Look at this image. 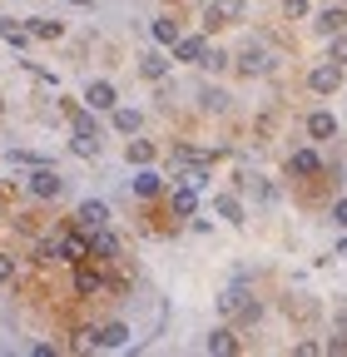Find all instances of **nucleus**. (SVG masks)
Returning <instances> with one entry per match:
<instances>
[{
    "label": "nucleus",
    "instance_id": "f257e3e1",
    "mask_svg": "<svg viewBox=\"0 0 347 357\" xmlns=\"http://www.w3.org/2000/svg\"><path fill=\"white\" fill-rule=\"evenodd\" d=\"M90 347H100V352H114V347H129V323H105V328H84L79 333Z\"/></svg>",
    "mask_w": 347,
    "mask_h": 357
},
{
    "label": "nucleus",
    "instance_id": "f03ea898",
    "mask_svg": "<svg viewBox=\"0 0 347 357\" xmlns=\"http://www.w3.org/2000/svg\"><path fill=\"white\" fill-rule=\"evenodd\" d=\"M25 189H30L35 199H60V194H65V178H60L50 164H35L30 178H25Z\"/></svg>",
    "mask_w": 347,
    "mask_h": 357
},
{
    "label": "nucleus",
    "instance_id": "7ed1b4c3",
    "mask_svg": "<svg viewBox=\"0 0 347 357\" xmlns=\"http://www.w3.org/2000/svg\"><path fill=\"white\" fill-rule=\"evenodd\" d=\"M105 223H109V204H100V199H84V204L75 208V229H84V234L105 229Z\"/></svg>",
    "mask_w": 347,
    "mask_h": 357
},
{
    "label": "nucleus",
    "instance_id": "20e7f679",
    "mask_svg": "<svg viewBox=\"0 0 347 357\" xmlns=\"http://www.w3.org/2000/svg\"><path fill=\"white\" fill-rule=\"evenodd\" d=\"M308 89H313V95H337V89H342V65H337V60L318 65V70L308 75Z\"/></svg>",
    "mask_w": 347,
    "mask_h": 357
},
{
    "label": "nucleus",
    "instance_id": "39448f33",
    "mask_svg": "<svg viewBox=\"0 0 347 357\" xmlns=\"http://www.w3.org/2000/svg\"><path fill=\"white\" fill-rule=\"evenodd\" d=\"M238 15H243V0H213V6L203 10V25L219 30V25H233Z\"/></svg>",
    "mask_w": 347,
    "mask_h": 357
},
{
    "label": "nucleus",
    "instance_id": "423d86ee",
    "mask_svg": "<svg viewBox=\"0 0 347 357\" xmlns=\"http://www.w3.org/2000/svg\"><path fill=\"white\" fill-rule=\"evenodd\" d=\"M288 174H293V178H318V174H323V154H318V149H298V154L288 159Z\"/></svg>",
    "mask_w": 347,
    "mask_h": 357
},
{
    "label": "nucleus",
    "instance_id": "0eeeda50",
    "mask_svg": "<svg viewBox=\"0 0 347 357\" xmlns=\"http://www.w3.org/2000/svg\"><path fill=\"white\" fill-rule=\"evenodd\" d=\"M203 50H208L203 35H179V40H174V60H179V65H199Z\"/></svg>",
    "mask_w": 347,
    "mask_h": 357
},
{
    "label": "nucleus",
    "instance_id": "6e6552de",
    "mask_svg": "<svg viewBox=\"0 0 347 357\" xmlns=\"http://www.w3.org/2000/svg\"><path fill=\"white\" fill-rule=\"evenodd\" d=\"M84 258H90V238H84V229L75 234H60V263H84Z\"/></svg>",
    "mask_w": 347,
    "mask_h": 357
},
{
    "label": "nucleus",
    "instance_id": "1a4fd4ad",
    "mask_svg": "<svg viewBox=\"0 0 347 357\" xmlns=\"http://www.w3.org/2000/svg\"><path fill=\"white\" fill-rule=\"evenodd\" d=\"M134 199H159L164 194V178H159V169H149V164H139V174H134Z\"/></svg>",
    "mask_w": 347,
    "mask_h": 357
},
{
    "label": "nucleus",
    "instance_id": "9d476101",
    "mask_svg": "<svg viewBox=\"0 0 347 357\" xmlns=\"http://www.w3.org/2000/svg\"><path fill=\"white\" fill-rule=\"evenodd\" d=\"M238 70H243V75H268V70H273V55L263 50V45H248V50L238 55Z\"/></svg>",
    "mask_w": 347,
    "mask_h": 357
},
{
    "label": "nucleus",
    "instance_id": "9b49d317",
    "mask_svg": "<svg viewBox=\"0 0 347 357\" xmlns=\"http://www.w3.org/2000/svg\"><path fill=\"white\" fill-rule=\"evenodd\" d=\"M90 258H119V234H109V223L90 234Z\"/></svg>",
    "mask_w": 347,
    "mask_h": 357
},
{
    "label": "nucleus",
    "instance_id": "f8f14e48",
    "mask_svg": "<svg viewBox=\"0 0 347 357\" xmlns=\"http://www.w3.org/2000/svg\"><path fill=\"white\" fill-rule=\"evenodd\" d=\"M100 288H105L100 268H90V263H75V293H79V298H90V293H100Z\"/></svg>",
    "mask_w": 347,
    "mask_h": 357
},
{
    "label": "nucleus",
    "instance_id": "ddd939ff",
    "mask_svg": "<svg viewBox=\"0 0 347 357\" xmlns=\"http://www.w3.org/2000/svg\"><path fill=\"white\" fill-rule=\"evenodd\" d=\"M114 100H119V95H114L109 79H95L90 89H84V105H90V109H114Z\"/></svg>",
    "mask_w": 347,
    "mask_h": 357
},
{
    "label": "nucleus",
    "instance_id": "4468645a",
    "mask_svg": "<svg viewBox=\"0 0 347 357\" xmlns=\"http://www.w3.org/2000/svg\"><path fill=\"white\" fill-rule=\"evenodd\" d=\"M203 347H208L213 357H229V352H238V337H233V328H213V333L203 337Z\"/></svg>",
    "mask_w": 347,
    "mask_h": 357
},
{
    "label": "nucleus",
    "instance_id": "2eb2a0df",
    "mask_svg": "<svg viewBox=\"0 0 347 357\" xmlns=\"http://www.w3.org/2000/svg\"><path fill=\"white\" fill-rule=\"evenodd\" d=\"M313 30H318V35H327V40H332V35H337V30H347V10H342V6H332V10H323V15H318V20H313Z\"/></svg>",
    "mask_w": 347,
    "mask_h": 357
},
{
    "label": "nucleus",
    "instance_id": "dca6fc26",
    "mask_svg": "<svg viewBox=\"0 0 347 357\" xmlns=\"http://www.w3.org/2000/svg\"><path fill=\"white\" fill-rule=\"evenodd\" d=\"M174 213H179V218H194V213H199V184L174 189Z\"/></svg>",
    "mask_w": 347,
    "mask_h": 357
},
{
    "label": "nucleus",
    "instance_id": "f3484780",
    "mask_svg": "<svg viewBox=\"0 0 347 357\" xmlns=\"http://www.w3.org/2000/svg\"><path fill=\"white\" fill-rule=\"evenodd\" d=\"M308 134H313V139H332V134H337V114L313 109V114H308Z\"/></svg>",
    "mask_w": 347,
    "mask_h": 357
},
{
    "label": "nucleus",
    "instance_id": "a211bd4d",
    "mask_svg": "<svg viewBox=\"0 0 347 357\" xmlns=\"http://www.w3.org/2000/svg\"><path fill=\"white\" fill-rule=\"evenodd\" d=\"M70 124H75V134H79V139H100V124H95L90 105H84V109H70Z\"/></svg>",
    "mask_w": 347,
    "mask_h": 357
},
{
    "label": "nucleus",
    "instance_id": "6ab92c4d",
    "mask_svg": "<svg viewBox=\"0 0 347 357\" xmlns=\"http://www.w3.org/2000/svg\"><path fill=\"white\" fill-rule=\"evenodd\" d=\"M149 35H154V45H174V40H179V20H169V15H154Z\"/></svg>",
    "mask_w": 347,
    "mask_h": 357
},
{
    "label": "nucleus",
    "instance_id": "aec40b11",
    "mask_svg": "<svg viewBox=\"0 0 347 357\" xmlns=\"http://www.w3.org/2000/svg\"><path fill=\"white\" fill-rule=\"evenodd\" d=\"M0 40H10V45H15V50H25V45H30L35 35H30V30H25L20 20H0Z\"/></svg>",
    "mask_w": 347,
    "mask_h": 357
},
{
    "label": "nucleus",
    "instance_id": "412c9836",
    "mask_svg": "<svg viewBox=\"0 0 347 357\" xmlns=\"http://www.w3.org/2000/svg\"><path fill=\"white\" fill-rule=\"evenodd\" d=\"M114 129H119V134H139V129H144V114H139V109H119V105H114Z\"/></svg>",
    "mask_w": 347,
    "mask_h": 357
},
{
    "label": "nucleus",
    "instance_id": "4be33fe9",
    "mask_svg": "<svg viewBox=\"0 0 347 357\" xmlns=\"http://www.w3.org/2000/svg\"><path fill=\"white\" fill-rule=\"evenodd\" d=\"M139 75H144V79H164V75H169V60H164L159 50H149V55L139 60Z\"/></svg>",
    "mask_w": 347,
    "mask_h": 357
},
{
    "label": "nucleus",
    "instance_id": "5701e85b",
    "mask_svg": "<svg viewBox=\"0 0 347 357\" xmlns=\"http://www.w3.org/2000/svg\"><path fill=\"white\" fill-rule=\"evenodd\" d=\"M129 164H154V139H129Z\"/></svg>",
    "mask_w": 347,
    "mask_h": 357
},
{
    "label": "nucleus",
    "instance_id": "b1692460",
    "mask_svg": "<svg viewBox=\"0 0 347 357\" xmlns=\"http://www.w3.org/2000/svg\"><path fill=\"white\" fill-rule=\"evenodd\" d=\"M199 100H203V109H208V114H224V109H229V95H224L219 84H208L203 95H199Z\"/></svg>",
    "mask_w": 347,
    "mask_h": 357
},
{
    "label": "nucleus",
    "instance_id": "393cba45",
    "mask_svg": "<svg viewBox=\"0 0 347 357\" xmlns=\"http://www.w3.org/2000/svg\"><path fill=\"white\" fill-rule=\"evenodd\" d=\"M243 303H248V293H243V288H224V293H219V312H229V318H233Z\"/></svg>",
    "mask_w": 347,
    "mask_h": 357
},
{
    "label": "nucleus",
    "instance_id": "a878e982",
    "mask_svg": "<svg viewBox=\"0 0 347 357\" xmlns=\"http://www.w3.org/2000/svg\"><path fill=\"white\" fill-rule=\"evenodd\" d=\"M219 218H229V223H243V204H238L233 194H219Z\"/></svg>",
    "mask_w": 347,
    "mask_h": 357
},
{
    "label": "nucleus",
    "instance_id": "bb28decb",
    "mask_svg": "<svg viewBox=\"0 0 347 357\" xmlns=\"http://www.w3.org/2000/svg\"><path fill=\"white\" fill-rule=\"evenodd\" d=\"M199 65L219 75V70H229V65H233V55H229V50H203V60H199Z\"/></svg>",
    "mask_w": 347,
    "mask_h": 357
},
{
    "label": "nucleus",
    "instance_id": "cd10ccee",
    "mask_svg": "<svg viewBox=\"0 0 347 357\" xmlns=\"http://www.w3.org/2000/svg\"><path fill=\"white\" fill-rule=\"evenodd\" d=\"M25 30H30V35H40V40H60V20H30Z\"/></svg>",
    "mask_w": 347,
    "mask_h": 357
},
{
    "label": "nucleus",
    "instance_id": "c85d7f7f",
    "mask_svg": "<svg viewBox=\"0 0 347 357\" xmlns=\"http://www.w3.org/2000/svg\"><path fill=\"white\" fill-rule=\"evenodd\" d=\"M332 60H337V65H347V30H337V35H332Z\"/></svg>",
    "mask_w": 347,
    "mask_h": 357
},
{
    "label": "nucleus",
    "instance_id": "c756f323",
    "mask_svg": "<svg viewBox=\"0 0 347 357\" xmlns=\"http://www.w3.org/2000/svg\"><path fill=\"white\" fill-rule=\"evenodd\" d=\"M283 6H288V15H293V20H302V15H308V6H313V0H283Z\"/></svg>",
    "mask_w": 347,
    "mask_h": 357
},
{
    "label": "nucleus",
    "instance_id": "7c9ffc66",
    "mask_svg": "<svg viewBox=\"0 0 347 357\" xmlns=\"http://www.w3.org/2000/svg\"><path fill=\"white\" fill-rule=\"evenodd\" d=\"M332 223H337V229H347V199L332 204Z\"/></svg>",
    "mask_w": 347,
    "mask_h": 357
},
{
    "label": "nucleus",
    "instance_id": "2f4dec72",
    "mask_svg": "<svg viewBox=\"0 0 347 357\" xmlns=\"http://www.w3.org/2000/svg\"><path fill=\"white\" fill-rule=\"evenodd\" d=\"M10 278H15V263H10L6 253H0V283H10Z\"/></svg>",
    "mask_w": 347,
    "mask_h": 357
},
{
    "label": "nucleus",
    "instance_id": "473e14b6",
    "mask_svg": "<svg viewBox=\"0 0 347 357\" xmlns=\"http://www.w3.org/2000/svg\"><path fill=\"white\" fill-rule=\"evenodd\" d=\"M327 352H347V337H342V333H337V337H332V342H327Z\"/></svg>",
    "mask_w": 347,
    "mask_h": 357
},
{
    "label": "nucleus",
    "instance_id": "72a5a7b5",
    "mask_svg": "<svg viewBox=\"0 0 347 357\" xmlns=\"http://www.w3.org/2000/svg\"><path fill=\"white\" fill-rule=\"evenodd\" d=\"M337 333H342V337H347V307H342V312H337Z\"/></svg>",
    "mask_w": 347,
    "mask_h": 357
},
{
    "label": "nucleus",
    "instance_id": "f704fd0d",
    "mask_svg": "<svg viewBox=\"0 0 347 357\" xmlns=\"http://www.w3.org/2000/svg\"><path fill=\"white\" fill-rule=\"evenodd\" d=\"M337 258H347V238H342V243H337Z\"/></svg>",
    "mask_w": 347,
    "mask_h": 357
},
{
    "label": "nucleus",
    "instance_id": "c9c22d12",
    "mask_svg": "<svg viewBox=\"0 0 347 357\" xmlns=\"http://www.w3.org/2000/svg\"><path fill=\"white\" fill-rule=\"evenodd\" d=\"M70 6H95V0H70Z\"/></svg>",
    "mask_w": 347,
    "mask_h": 357
}]
</instances>
